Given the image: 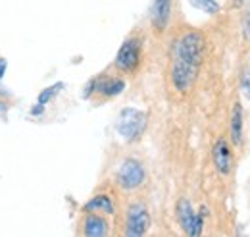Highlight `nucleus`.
I'll return each mask as SVG.
<instances>
[{"instance_id": "obj_13", "label": "nucleus", "mask_w": 250, "mask_h": 237, "mask_svg": "<svg viewBox=\"0 0 250 237\" xmlns=\"http://www.w3.org/2000/svg\"><path fill=\"white\" fill-rule=\"evenodd\" d=\"M63 89V83L62 81H58V83H54V85H50V87H46V89H42L39 93V96H37V102H41V104H48V102H52V98H56V95Z\"/></svg>"}, {"instance_id": "obj_1", "label": "nucleus", "mask_w": 250, "mask_h": 237, "mask_svg": "<svg viewBox=\"0 0 250 237\" xmlns=\"http://www.w3.org/2000/svg\"><path fill=\"white\" fill-rule=\"evenodd\" d=\"M206 52V37L202 31L188 29L181 33L171 50V68H169V81L173 89L181 95H187L194 87L200 66L204 62Z\"/></svg>"}, {"instance_id": "obj_9", "label": "nucleus", "mask_w": 250, "mask_h": 237, "mask_svg": "<svg viewBox=\"0 0 250 237\" xmlns=\"http://www.w3.org/2000/svg\"><path fill=\"white\" fill-rule=\"evenodd\" d=\"M125 91V81L122 77H110V75H100L96 77V89L94 95L102 96V98H114L118 95H122Z\"/></svg>"}, {"instance_id": "obj_4", "label": "nucleus", "mask_w": 250, "mask_h": 237, "mask_svg": "<svg viewBox=\"0 0 250 237\" xmlns=\"http://www.w3.org/2000/svg\"><path fill=\"white\" fill-rule=\"evenodd\" d=\"M145 179H146V170H145L143 162L135 160V158H125L116 172V181L125 191L139 189L145 183Z\"/></svg>"}, {"instance_id": "obj_6", "label": "nucleus", "mask_w": 250, "mask_h": 237, "mask_svg": "<svg viewBox=\"0 0 250 237\" xmlns=\"http://www.w3.org/2000/svg\"><path fill=\"white\" fill-rule=\"evenodd\" d=\"M150 230V214L148 208L143 203H133L127 208L125 214V236L143 237Z\"/></svg>"}, {"instance_id": "obj_7", "label": "nucleus", "mask_w": 250, "mask_h": 237, "mask_svg": "<svg viewBox=\"0 0 250 237\" xmlns=\"http://www.w3.org/2000/svg\"><path fill=\"white\" fill-rule=\"evenodd\" d=\"M212 160H214V168L218 170L221 178L231 176L233 172V148L229 145V141L225 137H219L214 143L212 148Z\"/></svg>"}, {"instance_id": "obj_21", "label": "nucleus", "mask_w": 250, "mask_h": 237, "mask_svg": "<svg viewBox=\"0 0 250 237\" xmlns=\"http://www.w3.org/2000/svg\"><path fill=\"white\" fill-rule=\"evenodd\" d=\"M6 110H8V104L4 100H0V112H6Z\"/></svg>"}, {"instance_id": "obj_15", "label": "nucleus", "mask_w": 250, "mask_h": 237, "mask_svg": "<svg viewBox=\"0 0 250 237\" xmlns=\"http://www.w3.org/2000/svg\"><path fill=\"white\" fill-rule=\"evenodd\" d=\"M241 33H243V39L250 43V0L245 4V10H243V20H241Z\"/></svg>"}, {"instance_id": "obj_12", "label": "nucleus", "mask_w": 250, "mask_h": 237, "mask_svg": "<svg viewBox=\"0 0 250 237\" xmlns=\"http://www.w3.org/2000/svg\"><path fill=\"white\" fill-rule=\"evenodd\" d=\"M85 212H104V214H116V203L108 193H98L94 195L89 203H85L83 207Z\"/></svg>"}, {"instance_id": "obj_11", "label": "nucleus", "mask_w": 250, "mask_h": 237, "mask_svg": "<svg viewBox=\"0 0 250 237\" xmlns=\"http://www.w3.org/2000/svg\"><path fill=\"white\" fill-rule=\"evenodd\" d=\"M108 222L104 216L96 214V212H87L85 220H83V234L87 237H104L108 236Z\"/></svg>"}, {"instance_id": "obj_17", "label": "nucleus", "mask_w": 250, "mask_h": 237, "mask_svg": "<svg viewBox=\"0 0 250 237\" xmlns=\"http://www.w3.org/2000/svg\"><path fill=\"white\" fill-rule=\"evenodd\" d=\"M94 89H96V77H93L87 85H85V91H83V98H91L94 95Z\"/></svg>"}, {"instance_id": "obj_16", "label": "nucleus", "mask_w": 250, "mask_h": 237, "mask_svg": "<svg viewBox=\"0 0 250 237\" xmlns=\"http://www.w3.org/2000/svg\"><path fill=\"white\" fill-rule=\"evenodd\" d=\"M241 91H243V95L250 100V70L249 68H245V70L241 71Z\"/></svg>"}, {"instance_id": "obj_8", "label": "nucleus", "mask_w": 250, "mask_h": 237, "mask_svg": "<svg viewBox=\"0 0 250 237\" xmlns=\"http://www.w3.org/2000/svg\"><path fill=\"white\" fill-rule=\"evenodd\" d=\"M171 2L173 0H154L152 8H150V24L154 31L162 33L166 31L169 18H171Z\"/></svg>"}, {"instance_id": "obj_18", "label": "nucleus", "mask_w": 250, "mask_h": 237, "mask_svg": "<svg viewBox=\"0 0 250 237\" xmlns=\"http://www.w3.org/2000/svg\"><path fill=\"white\" fill-rule=\"evenodd\" d=\"M42 114H44V104L37 102L35 106H31V116H33V118H37V116H42Z\"/></svg>"}, {"instance_id": "obj_2", "label": "nucleus", "mask_w": 250, "mask_h": 237, "mask_svg": "<svg viewBox=\"0 0 250 237\" xmlns=\"http://www.w3.org/2000/svg\"><path fill=\"white\" fill-rule=\"evenodd\" d=\"M141 60H143V39L137 35H131L120 47L114 66L122 73H135L141 66Z\"/></svg>"}, {"instance_id": "obj_20", "label": "nucleus", "mask_w": 250, "mask_h": 237, "mask_svg": "<svg viewBox=\"0 0 250 237\" xmlns=\"http://www.w3.org/2000/svg\"><path fill=\"white\" fill-rule=\"evenodd\" d=\"M247 2H249V0H233V6H235V8H243Z\"/></svg>"}, {"instance_id": "obj_19", "label": "nucleus", "mask_w": 250, "mask_h": 237, "mask_svg": "<svg viewBox=\"0 0 250 237\" xmlns=\"http://www.w3.org/2000/svg\"><path fill=\"white\" fill-rule=\"evenodd\" d=\"M6 68H8V62H6V58H0V81H2L4 73H6Z\"/></svg>"}, {"instance_id": "obj_14", "label": "nucleus", "mask_w": 250, "mask_h": 237, "mask_svg": "<svg viewBox=\"0 0 250 237\" xmlns=\"http://www.w3.org/2000/svg\"><path fill=\"white\" fill-rule=\"evenodd\" d=\"M190 4H192L194 8L206 12V14H212V16L219 14V10H221L218 0H190Z\"/></svg>"}, {"instance_id": "obj_3", "label": "nucleus", "mask_w": 250, "mask_h": 237, "mask_svg": "<svg viewBox=\"0 0 250 237\" xmlns=\"http://www.w3.org/2000/svg\"><path fill=\"white\" fill-rule=\"evenodd\" d=\"M146 121H148L146 112L137 110V108H124L120 112V119H118V133L127 143H133L145 133Z\"/></svg>"}, {"instance_id": "obj_10", "label": "nucleus", "mask_w": 250, "mask_h": 237, "mask_svg": "<svg viewBox=\"0 0 250 237\" xmlns=\"http://www.w3.org/2000/svg\"><path fill=\"white\" fill-rule=\"evenodd\" d=\"M243 129H245V112L239 102L233 104L231 119H229V139L235 147L243 145Z\"/></svg>"}, {"instance_id": "obj_5", "label": "nucleus", "mask_w": 250, "mask_h": 237, "mask_svg": "<svg viewBox=\"0 0 250 237\" xmlns=\"http://www.w3.org/2000/svg\"><path fill=\"white\" fill-rule=\"evenodd\" d=\"M175 214H177V222L181 226V230L190 237L202 236V228H204V216L200 212H196L192 208V203L188 199H179L175 205Z\"/></svg>"}]
</instances>
